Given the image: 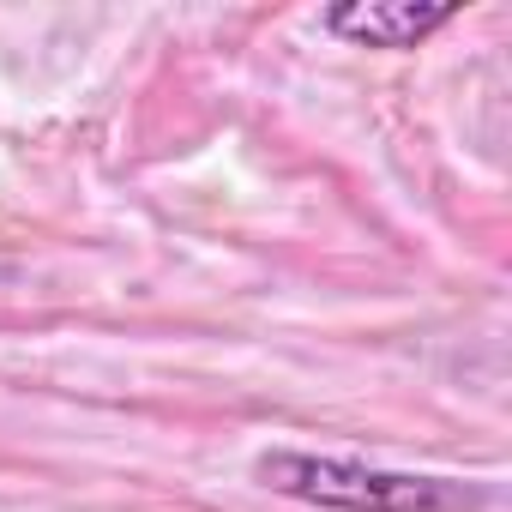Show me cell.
<instances>
[{
  "label": "cell",
  "mask_w": 512,
  "mask_h": 512,
  "mask_svg": "<svg viewBox=\"0 0 512 512\" xmlns=\"http://www.w3.org/2000/svg\"><path fill=\"white\" fill-rule=\"evenodd\" d=\"M253 476L266 488L326 506V512H470L488 506V488L458 476H416V470H380L362 458H314V452H260Z\"/></svg>",
  "instance_id": "6da1fadb"
},
{
  "label": "cell",
  "mask_w": 512,
  "mask_h": 512,
  "mask_svg": "<svg viewBox=\"0 0 512 512\" xmlns=\"http://www.w3.org/2000/svg\"><path fill=\"white\" fill-rule=\"evenodd\" d=\"M452 0H356V7H326V31L356 49H416L440 25H452Z\"/></svg>",
  "instance_id": "7a4b0ae2"
}]
</instances>
